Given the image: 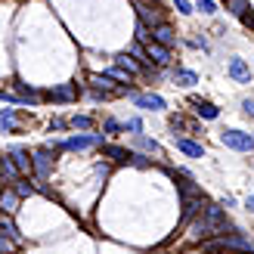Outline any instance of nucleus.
Masks as SVG:
<instances>
[{
	"label": "nucleus",
	"mask_w": 254,
	"mask_h": 254,
	"mask_svg": "<svg viewBox=\"0 0 254 254\" xmlns=\"http://www.w3.org/2000/svg\"><path fill=\"white\" fill-rule=\"evenodd\" d=\"M226 230H233L230 217H226L217 205H205L198 217L189 223V239H195V242H208V239L226 236Z\"/></svg>",
	"instance_id": "1"
},
{
	"label": "nucleus",
	"mask_w": 254,
	"mask_h": 254,
	"mask_svg": "<svg viewBox=\"0 0 254 254\" xmlns=\"http://www.w3.org/2000/svg\"><path fill=\"white\" fill-rule=\"evenodd\" d=\"M201 251H205V254H217V251H242V254H254V245L248 242L245 236L230 233V236H217V239H208V242H201Z\"/></svg>",
	"instance_id": "2"
},
{
	"label": "nucleus",
	"mask_w": 254,
	"mask_h": 254,
	"mask_svg": "<svg viewBox=\"0 0 254 254\" xmlns=\"http://www.w3.org/2000/svg\"><path fill=\"white\" fill-rule=\"evenodd\" d=\"M220 143H223L226 149H233V152H251V149H254V136L233 127V130H223V133H220Z\"/></svg>",
	"instance_id": "3"
},
{
	"label": "nucleus",
	"mask_w": 254,
	"mask_h": 254,
	"mask_svg": "<svg viewBox=\"0 0 254 254\" xmlns=\"http://www.w3.org/2000/svg\"><path fill=\"white\" fill-rule=\"evenodd\" d=\"M31 168H34V177L37 180H47L50 171H53V155H50V149L41 146V149H34V155H31Z\"/></svg>",
	"instance_id": "4"
},
{
	"label": "nucleus",
	"mask_w": 254,
	"mask_h": 254,
	"mask_svg": "<svg viewBox=\"0 0 254 254\" xmlns=\"http://www.w3.org/2000/svg\"><path fill=\"white\" fill-rule=\"evenodd\" d=\"M103 143V133H81V136H71V139H65V149H90V146H99Z\"/></svg>",
	"instance_id": "5"
},
{
	"label": "nucleus",
	"mask_w": 254,
	"mask_h": 254,
	"mask_svg": "<svg viewBox=\"0 0 254 254\" xmlns=\"http://www.w3.org/2000/svg\"><path fill=\"white\" fill-rule=\"evenodd\" d=\"M130 99L139 109H152V112H161L164 109V99L158 93H130Z\"/></svg>",
	"instance_id": "6"
},
{
	"label": "nucleus",
	"mask_w": 254,
	"mask_h": 254,
	"mask_svg": "<svg viewBox=\"0 0 254 254\" xmlns=\"http://www.w3.org/2000/svg\"><path fill=\"white\" fill-rule=\"evenodd\" d=\"M146 56L155 62V65H168L171 62V50L164 47V44H155V41H149L146 44Z\"/></svg>",
	"instance_id": "7"
},
{
	"label": "nucleus",
	"mask_w": 254,
	"mask_h": 254,
	"mask_svg": "<svg viewBox=\"0 0 254 254\" xmlns=\"http://www.w3.org/2000/svg\"><path fill=\"white\" fill-rule=\"evenodd\" d=\"M47 96L53 99V103H71V99H78V87H74V84H59Z\"/></svg>",
	"instance_id": "8"
},
{
	"label": "nucleus",
	"mask_w": 254,
	"mask_h": 254,
	"mask_svg": "<svg viewBox=\"0 0 254 254\" xmlns=\"http://www.w3.org/2000/svg\"><path fill=\"white\" fill-rule=\"evenodd\" d=\"M230 78L239 81V84H251V68L245 65V59H230Z\"/></svg>",
	"instance_id": "9"
},
{
	"label": "nucleus",
	"mask_w": 254,
	"mask_h": 254,
	"mask_svg": "<svg viewBox=\"0 0 254 254\" xmlns=\"http://www.w3.org/2000/svg\"><path fill=\"white\" fill-rule=\"evenodd\" d=\"M9 158H12V164L19 168V174H28V171H31V155H28V149L12 146V149H9Z\"/></svg>",
	"instance_id": "10"
},
{
	"label": "nucleus",
	"mask_w": 254,
	"mask_h": 254,
	"mask_svg": "<svg viewBox=\"0 0 254 254\" xmlns=\"http://www.w3.org/2000/svg\"><path fill=\"white\" fill-rule=\"evenodd\" d=\"M0 211H3L6 217H12V214L19 211V195L12 192V189H0Z\"/></svg>",
	"instance_id": "11"
},
{
	"label": "nucleus",
	"mask_w": 254,
	"mask_h": 254,
	"mask_svg": "<svg viewBox=\"0 0 254 254\" xmlns=\"http://www.w3.org/2000/svg\"><path fill=\"white\" fill-rule=\"evenodd\" d=\"M152 41H155V44H164V47H171L174 41H177V31L171 28V25H155V31H152Z\"/></svg>",
	"instance_id": "12"
},
{
	"label": "nucleus",
	"mask_w": 254,
	"mask_h": 254,
	"mask_svg": "<svg viewBox=\"0 0 254 254\" xmlns=\"http://www.w3.org/2000/svg\"><path fill=\"white\" fill-rule=\"evenodd\" d=\"M136 9H139V22L143 25H161V12H158V6H146V3H136Z\"/></svg>",
	"instance_id": "13"
},
{
	"label": "nucleus",
	"mask_w": 254,
	"mask_h": 254,
	"mask_svg": "<svg viewBox=\"0 0 254 254\" xmlns=\"http://www.w3.org/2000/svg\"><path fill=\"white\" fill-rule=\"evenodd\" d=\"M177 149L183 152V155H189V158H201L205 155V149H201V143H192V139H177Z\"/></svg>",
	"instance_id": "14"
},
{
	"label": "nucleus",
	"mask_w": 254,
	"mask_h": 254,
	"mask_svg": "<svg viewBox=\"0 0 254 254\" xmlns=\"http://www.w3.org/2000/svg\"><path fill=\"white\" fill-rule=\"evenodd\" d=\"M192 106H195V112H198V115H201V118H208V121H214V118L220 115V109H217V106H211V103H201V99H192Z\"/></svg>",
	"instance_id": "15"
},
{
	"label": "nucleus",
	"mask_w": 254,
	"mask_h": 254,
	"mask_svg": "<svg viewBox=\"0 0 254 254\" xmlns=\"http://www.w3.org/2000/svg\"><path fill=\"white\" fill-rule=\"evenodd\" d=\"M174 81L180 84V87H192V84H198L195 71H189V68H177V71H174Z\"/></svg>",
	"instance_id": "16"
},
{
	"label": "nucleus",
	"mask_w": 254,
	"mask_h": 254,
	"mask_svg": "<svg viewBox=\"0 0 254 254\" xmlns=\"http://www.w3.org/2000/svg\"><path fill=\"white\" fill-rule=\"evenodd\" d=\"M103 155H109L112 161H130V158H133L130 152L121 149V146H106V149H103Z\"/></svg>",
	"instance_id": "17"
},
{
	"label": "nucleus",
	"mask_w": 254,
	"mask_h": 254,
	"mask_svg": "<svg viewBox=\"0 0 254 254\" xmlns=\"http://www.w3.org/2000/svg\"><path fill=\"white\" fill-rule=\"evenodd\" d=\"M0 233H3L6 239H12V242H19V230H16V223H12L9 217H3V214H0Z\"/></svg>",
	"instance_id": "18"
},
{
	"label": "nucleus",
	"mask_w": 254,
	"mask_h": 254,
	"mask_svg": "<svg viewBox=\"0 0 254 254\" xmlns=\"http://www.w3.org/2000/svg\"><path fill=\"white\" fill-rule=\"evenodd\" d=\"M12 130H16V118H12L9 109H3L0 112V133H12Z\"/></svg>",
	"instance_id": "19"
},
{
	"label": "nucleus",
	"mask_w": 254,
	"mask_h": 254,
	"mask_svg": "<svg viewBox=\"0 0 254 254\" xmlns=\"http://www.w3.org/2000/svg\"><path fill=\"white\" fill-rule=\"evenodd\" d=\"M115 62H118V68H121V71H127V74H136V71H143V68H139V62H133L130 56H118Z\"/></svg>",
	"instance_id": "20"
},
{
	"label": "nucleus",
	"mask_w": 254,
	"mask_h": 254,
	"mask_svg": "<svg viewBox=\"0 0 254 254\" xmlns=\"http://www.w3.org/2000/svg\"><path fill=\"white\" fill-rule=\"evenodd\" d=\"M136 41H139V44H149V41H152V34H149V25L136 22Z\"/></svg>",
	"instance_id": "21"
},
{
	"label": "nucleus",
	"mask_w": 254,
	"mask_h": 254,
	"mask_svg": "<svg viewBox=\"0 0 254 254\" xmlns=\"http://www.w3.org/2000/svg\"><path fill=\"white\" fill-rule=\"evenodd\" d=\"M71 127H78V130H87V127H90V118H87V115H74V118H71Z\"/></svg>",
	"instance_id": "22"
},
{
	"label": "nucleus",
	"mask_w": 254,
	"mask_h": 254,
	"mask_svg": "<svg viewBox=\"0 0 254 254\" xmlns=\"http://www.w3.org/2000/svg\"><path fill=\"white\" fill-rule=\"evenodd\" d=\"M195 3H198L201 12H208V16H211V12H217V3H214V0H195Z\"/></svg>",
	"instance_id": "23"
},
{
	"label": "nucleus",
	"mask_w": 254,
	"mask_h": 254,
	"mask_svg": "<svg viewBox=\"0 0 254 254\" xmlns=\"http://www.w3.org/2000/svg\"><path fill=\"white\" fill-rule=\"evenodd\" d=\"M136 143L143 146L146 152H158V143H152V139H146V136H139V133H136Z\"/></svg>",
	"instance_id": "24"
},
{
	"label": "nucleus",
	"mask_w": 254,
	"mask_h": 254,
	"mask_svg": "<svg viewBox=\"0 0 254 254\" xmlns=\"http://www.w3.org/2000/svg\"><path fill=\"white\" fill-rule=\"evenodd\" d=\"M19 186H16V195H31L34 192V186H28V183H25V180H16Z\"/></svg>",
	"instance_id": "25"
},
{
	"label": "nucleus",
	"mask_w": 254,
	"mask_h": 254,
	"mask_svg": "<svg viewBox=\"0 0 254 254\" xmlns=\"http://www.w3.org/2000/svg\"><path fill=\"white\" fill-rule=\"evenodd\" d=\"M174 6L183 12V16H189V12H192V3H189V0H174Z\"/></svg>",
	"instance_id": "26"
},
{
	"label": "nucleus",
	"mask_w": 254,
	"mask_h": 254,
	"mask_svg": "<svg viewBox=\"0 0 254 254\" xmlns=\"http://www.w3.org/2000/svg\"><path fill=\"white\" fill-rule=\"evenodd\" d=\"M230 9L236 12V16H242V12H245L248 6H245V0H230Z\"/></svg>",
	"instance_id": "27"
},
{
	"label": "nucleus",
	"mask_w": 254,
	"mask_h": 254,
	"mask_svg": "<svg viewBox=\"0 0 254 254\" xmlns=\"http://www.w3.org/2000/svg\"><path fill=\"white\" fill-rule=\"evenodd\" d=\"M103 130H106V133H118V130H121V124H118L115 118H109V121L103 124Z\"/></svg>",
	"instance_id": "28"
},
{
	"label": "nucleus",
	"mask_w": 254,
	"mask_h": 254,
	"mask_svg": "<svg viewBox=\"0 0 254 254\" xmlns=\"http://www.w3.org/2000/svg\"><path fill=\"white\" fill-rule=\"evenodd\" d=\"M112 78H115V81H127V84H130V74H127V71H121V68H112Z\"/></svg>",
	"instance_id": "29"
},
{
	"label": "nucleus",
	"mask_w": 254,
	"mask_h": 254,
	"mask_svg": "<svg viewBox=\"0 0 254 254\" xmlns=\"http://www.w3.org/2000/svg\"><path fill=\"white\" fill-rule=\"evenodd\" d=\"M127 130L139 133V130H143V121H139V118H130V121H127Z\"/></svg>",
	"instance_id": "30"
},
{
	"label": "nucleus",
	"mask_w": 254,
	"mask_h": 254,
	"mask_svg": "<svg viewBox=\"0 0 254 254\" xmlns=\"http://www.w3.org/2000/svg\"><path fill=\"white\" fill-rule=\"evenodd\" d=\"M96 87H106V90H112V78H93Z\"/></svg>",
	"instance_id": "31"
},
{
	"label": "nucleus",
	"mask_w": 254,
	"mask_h": 254,
	"mask_svg": "<svg viewBox=\"0 0 254 254\" xmlns=\"http://www.w3.org/2000/svg\"><path fill=\"white\" fill-rule=\"evenodd\" d=\"M12 248V239H6V236H0V254L3 251H9Z\"/></svg>",
	"instance_id": "32"
},
{
	"label": "nucleus",
	"mask_w": 254,
	"mask_h": 254,
	"mask_svg": "<svg viewBox=\"0 0 254 254\" xmlns=\"http://www.w3.org/2000/svg\"><path fill=\"white\" fill-rule=\"evenodd\" d=\"M242 22L248 25V28H254V12H248V9H245V12H242Z\"/></svg>",
	"instance_id": "33"
},
{
	"label": "nucleus",
	"mask_w": 254,
	"mask_h": 254,
	"mask_svg": "<svg viewBox=\"0 0 254 254\" xmlns=\"http://www.w3.org/2000/svg\"><path fill=\"white\" fill-rule=\"evenodd\" d=\"M242 109H245V112H248V115L254 118V99H242Z\"/></svg>",
	"instance_id": "34"
},
{
	"label": "nucleus",
	"mask_w": 254,
	"mask_h": 254,
	"mask_svg": "<svg viewBox=\"0 0 254 254\" xmlns=\"http://www.w3.org/2000/svg\"><path fill=\"white\" fill-rule=\"evenodd\" d=\"M245 208H248V211H254V195H248V198H245Z\"/></svg>",
	"instance_id": "35"
}]
</instances>
